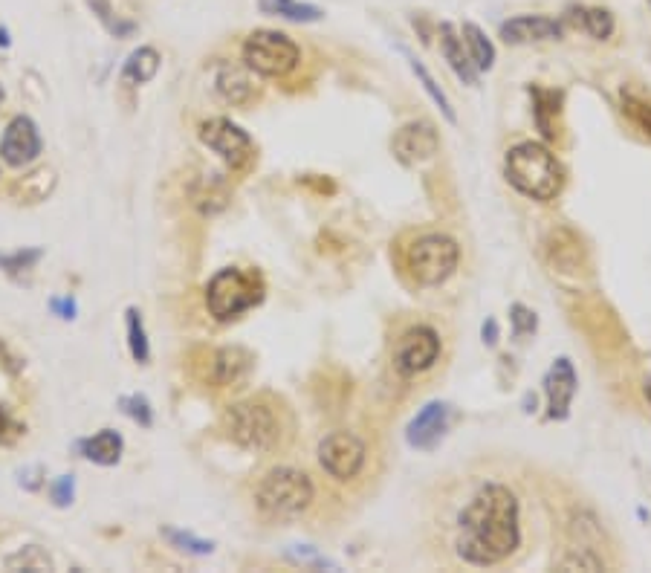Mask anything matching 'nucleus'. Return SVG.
Segmentation results:
<instances>
[{
	"mask_svg": "<svg viewBox=\"0 0 651 573\" xmlns=\"http://www.w3.org/2000/svg\"><path fill=\"white\" fill-rule=\"evenodd\" d=\"M521 545L516 492L504 484H484L458 513L455 553L466 565L492 568L510 559Z\"/></svg>",
	"mask_w": 651,
	"mask_h": 573,
	"instance_id": "1",
	"label": "nucleus"
},
{
	"mask_svg": "<svg viewBox=\"0 0 651 573\" xmlns=\"http://www.w3.org/2000/svg\"><path fill=\"white\" fill-rule=\"evenodd\" d=\"M223 429L229 440H235L241 449L267 455L284 443V417L281 409L267 397H252L244 403L229 406L223 414Z\"/></svg>",
	"mask_w": 651,
	"mask_h": 573,
	"instance_id": "2",
	"label": "nucleus"
},
{
	"mask_svg": "<svg viewBox=\"0 0 651 573\" xmlns=\"http://www.w3.org/2000/svg\"><path fill=\"white\" fill-rule=\"evenodd\" d=\"M507 180L530 200H553L565 186V168L539 142H518L507 151Z\"/></svg>",
	"mask_w": 651,
	"mask_h": 573,
	"instance_id": "3",
	"label": "nucleus"
},
{
	"mask_svg": "<svg viewBox=\"0 0 651 573\" xmlns=\"http://www.w3.org/2000/svg\"><path fill=\"white\" fill-rule=\"evenodd\" d=\"M313 495L316 490L307 472L293 466H278L261 478L255 490V507L267 521L284 524V521L301 519L310 510Z\"/></svg>",
	"mask_w": 651,
	"mask_h": 573,
	"instance_id": "4",
	"label": "nucleus"
},
{
	"mask_svg": "<svg viewBox=\"0 0 651 573\" xmlns=\"http://www.w3.org/2000/svg\"><path fill=\"white\" fill-rule=\"evenodd\" d=\"M264 278L241 267H226L206 287V307L215 322H232L264 301Z\"/></svg>",
	"mask_w": 651,
	"mask_h": 573,
	"instance_id": "5",
	"label": "nucleus"
},
{
	"mask_svg": "<svg viewBox=\"0 0 651 573\" xmlns=\"http://www.w3.org/2000/svg\"><path fill=\"white\" fill-rule=\"evenodd\" d=\"M458 261L461 246L440 232H426L414 238L406 249V270L420 287H440L458 270Z\"/></svg>",
	"mask_w": 651,
	"mask_h": 573,
	"instance_id": "6",
	"label": "nucleus"
},
{
	"mask_svg": "<svg viewBox=\"0 0 651 573\" xmlns=\"http://www.w3.org/2000/svg\"><path fill=\"white\" fill-rule=\"evenodd\" d=\"M244 61L249 70L267 79L290 76L301 61V50L296 41L275 29H255L244 41Z\"/></svg>",
	"mask_w": 651,
	"mask_h": 573,
	"instance_id": "7",
	"label": "nucleus"
},
{
	"mask_svg": "<svg viewBox=\"0 0 651 573\" xmlns=\"http://www.w3.org/2000/svg\"><path fill=\"white\" fill-rule=\"evenodd\" d=\"M368 461L365 440L353 432H330L319 443V464L336 481H353Z\"/></svg>",
	"mask_w": 651,
	"mask_h": 573,
	"instance_id": "8",
	"label": "nucleus"
},
{
	"mask_svg": "<svg viewBox=\"0 0 651 573\" xmlns=\"http://www.w3.org/2000/svg\"><path fill=\"white\" fill-rule=\"evenodd\" d=\"M440 356V336L429 325L408 328L394 345V371L400 377L426 374Z\"/></svg>",
	"mask_w": 651,
	"mask_h": 573,
	"instance_id": "9",
	"label": "nucleus"
},
{
	"mask_svg": "<svg viewBox=\"0 0 651 573\" xmlns=\"http://www.w3.org/2000/svg\"><path fill=\"white\" fill-rule=\"evenodd\" d=\"M200 139H203L206 148H212L217 157L226 165H232V168H244L255 154L252 137L246 134L241 125H235V122H229L223 116L203 122L200 125Z\"/></svg>",
	"mask_w": 651,
	"mask_h": 573,
	"instance_id": "10",
	"label": "nucleus"
},
{
	"mask_svg": "<svg viewBox=\"0 0 651 573\" xmlns=\"http://www.w3.org/2000/svg\"><path fill=\"white\" fill-rule=\"evenodd\" d=\"M391 151L403 165H420L432 160L440 151V137H437L432 122H426V119L408 122L391 139Z\"/></svg>",
	"mask_w": 651,
	"mask_h": 573,
	"instance_id": "11",
	"label": "nucleus"
},
{
	"mask_svg": "<svg viewBox=\"0 0 651 573\" xmlns=\"http://www.w3.org/2000/svg\"><path fill=\"white\" fill-rule=\"evenodd\" d=\"M41 154V134L38 125L29 116H15L0 139V157L3 163L12 168H24V165L35 163Z\"/></svg>",
	"mask_w": 651,
	"mask_h": 573,
	"instance_id": "12",
	"label": "nucleus"
},
{
	"mask_svg": "<svg viewBox=\"0 0 651 573\" xmlns=\"http://www.w3.org/2000/svg\"><path fill=\"white\" fill-rule=\"evenodd\" d=\"M449 423H452V406H449V403H440V400L426 403L423 409L417 411V417L408 423V446L429 452V449H434V446L443 440V435L449 432Z\"/></svg>",
	"mask_w": 651,
	"mask_h": 573,
	"instance_id": "13",
	"label": "nucleus"
},
{
	"mask_svg": "<svg viewBox=\"0 0 651 573\" xmlns=\"http://www.w3.org/2000/svg\"><path fill=\"white\" fill-rule=\"evenodd\" d=\"M544 394H547V417L568 420L570 403L576 397V371L568 356H559L544 374Z\"/></svg>",
	"mask_w": 651,
	"mask_h": 573,
	"instance_id": "14",
	"label": "nucleus"
},
{
	"mask_svg": "<svg viewBox=\"0 0 651 573\" xmlns=\"http://www.w3.org/2000/svg\"><path fill=\"white\" fill-rule=\"evenodd\" d=\"M252 354L244 348H217L206 356V380L217 388L238 385L249 377L252 371Z\"/></svg>",
	"mask_w": 651,
	"mask_h": 573,
	"instance_id": "15",
	"label": "nucleus"
},
{
	"mask_svg": "<svg viewBox=\"0 0 651 573\" xmlns=\"http://www.w3.org/2000/svg\"><path fill=\"white\" fill-rule=\"evenodd\" d=\"M565 35L562 21L547 18V15H518L501 24V38L507 44H533V41H556Z\"/></svg>",
	"mask_w": 651,
	"mask_h": 573,
	"instance_id": "16",
	"label": "nucleus"
},
{
	"mask_svg": "<svg viewBox=\"0 0 651 573\" xmlns=\"http://www.w3.org/2000/svg\"><path fill=\"white\" fill-rule=\"evenodd\" d=\"M440 50H443V58L449 61V67L455 70V76L461 82L478 84V70H475L469 53H463V38H458L452 24H440Z\"/></svg>",
	"mask_w": 651,
	"mask_h": 573,
	"instance_id": "17",
	"label": "nucleus"
},
{
	"mask_svg": "<svg viewBox=\"0 0 651 573\" xmlns=\"http://www.w3.org/2000/svg\"><path fill=\"white\" fill-rule=\"evenodd\" d=\"M122 435L119 432H113V429H102L99 435L87 437L79 443V449H82V455L90 461V464H99V466H113L119 464V458H122Z\"/></svg>",
	"mask_w": 651,
	"mask_h": 573,
	"instance_id": "18",
	"label": "nucleus"
},
{
	"mask_svg": "<svg viewBox=\"0 0 651 573\" xmlns=\"http://www.w3.org/2000/svg\"><path fill=\"white\" fill-rule=\"evenodd\" d=\"M568 21L573 27L585 29L591 38L605 41L614 35V15L608 9H597V6H570Z\"/></svg>",
	"mask_w": 651,
	"mask_h": 573,
	"instance_id": "19",
	"label": "nucleus"
},
{
	"mask_svg": "<svg viewBox=\"0 0 651 573\" xmlns=\"http://www.w3.org/2000/svg\"><path fill=\"white\" fill-rule=\"evenodd\" d=\"M217 93L229 102V105H246L252 96H255V87L249 82V76H246L241 67H235V64H223L220 67V73H217Z\"/></svg>",
	"mask_w": 651,
	"mask_h": 573,
	"instance_id": "20",
	"label": "nucleus"
},
{
	"mask_svg": "<svg viewBox=\"0 0 651 573\" xmlns=\"http://www.w3.org/2000/svg\"><path fill=\"white\" fill-rule=\"evenodd\" d=\"M258 9L264 15H275V18H287L296 24H316L325 18V12L313 3H301V0H258Z\"/></svg>",
	"mask_w": 651,
	"mask_h": 573,
	"instance_id": "21",
	"label": "nucleus"
},
{
	"mask_svg": "<svg viewBox=\"0 0 651 573\" xmlns=\"http://www.w3.org/2000/svg\"><path fill=\"white\" fill-rule=\"evenodd\" d=\"M160 73V53L154 47H139L128 55L122 67V82L125 84H148Z\"/></svg>",
	"mask_w": 651,
	"mask_h": 573,
	"instance_id": "22",
	"label": "nucleus"
},
{
	"mask_svg": "<svg viewBox=\"0 0 651 573\" xmlns=\"http://www.w3.org/2000/svg\"><path fill=\"white\" fill-rule=\"evenodd\" d=\"M461 35L463 44L469 47V58H472L475 70H478V73L492 70V64H495V47H492V41L487 38V32L478 27V24H463Z\"/></svg>",
	"mask_w": 651,
	"mask_h": 573,
	"instance_id": "23",
	"label": "nucleus"
},
{
	"mask_svg": "<svg viewBox=\"0 0 651 573\" xmlns=\"http://www.w3.org/2000/svg\"><path fill=\"white\" fill-rule=\"evenodd\" d=\"M533 99H536V125L542 131L544 139H556V122L550 116H559V102L562 96L556 90H542V87H530Z\"/></svg>",
	"mask_w": 651,
	"mask_h": 573,
	"instance_id": "24",
	"label": "nucleus"
},
{
	"mask_svg": "<svg viewBox=\"0 0 651 573\" xmlns=\"http://www.w3.org/2000/svg\"><path fill=\"white\" fill-rule=\"evenodd\" d=\"M403 55H406L408 67L414 70V76H417V79H420V84H423V90H426V93L432 96L434 105H437V108L443 110V116H446L449 122H458V116H455V110H452V105H449V99H446V93L440 90V84L434 82L432 73H429V70H426V67H423V64H420V61H417L414 55L408 53L406 47H403Z\"/></svg>",
	"mask_w": 651,
	"mask_h": 573,
	"instance_id": "25",
	"label": "nucleus"
},
{
	"mask_svg": "<svg viewBox=\"0 0 651 573\" xmlns=\"http://www.w3.org/2000/svg\"><path fill=\"white\" fill-rule=\"evenodd\" d=\"M6 568L9 571H53V559L41 550V547L29 545L24 547V550H18L15 556H9L6 559Z\"/></svg>",
	"mask_w": 651,
	"mask_h": 573,
	"instance_id": "26",
	"label": "nucleus"
},
{
	"mask_svg": "<svg viewBox=\"0 0 651 573\" xmlns=\"http://www.w3.org/2000/svg\"><path fill=\"white\" fill-rule=\"evenodd\" d=\"M55 186V171L53 168H38V171H32V174H27L15 189L24 191V197H27L29 203H35V200H44L50 191H53ZM12 189V191H15Z\"/></svg>",
	"mask_w": 651,
	"mask_h": 573,
	"instance_id": "27",
	"label": "nucleus"
},
{
	"mask_svg": "<svg viewBox=\"0 0 651 573\" xmlns=\"http://www.w3.org/2000/svg\"><path fill=\"white\" fill-rule=\"evenodd\" d=\"M128 348H131V356H134L139 365L148 362V356H151V348H148V333H145L142 316H139L136 307L128 310Z\"/></svg>",
	"mask_w": 651,
	"mask_h": 573,
	"instance_id": "28",
	"label": "nucleus"
},
{
	"mask_svg": "<svg viewBox=\"0 0 651 573\" xmlns=\"http://www.w3.org/2000/svg\"><path fill=\"white\" fill-rule=\"evenodd\" d=\"M559 568L562 571H602L605 568V562H602V556L594 553L591 547H573L568 556L559 562Z\"/></svg>",
	"mask_w": 651,
	"mask_h": 573,
	"instance_id": "29",
	"label": "nucleus"
},
{
	"mask_svg": "<svg viewBox=\"0 0 651 573\" xmlns=\"http://www.w3.org/2000/svg\"><path fill=\"white\" fill-rule=\"evenodd\" d=\"M623 113L646 137H651V102L628 93V96H623Z\"/></svg>",
	"mask_w": 651,
	"mask_h": 573,
	"instance_id": "30",
	"label": "nucleus"
},
{
	"mask_svg": "<svg viewBox=\"0 0 651 573\" xmlns=\"http://www.w3.org/2000/svg\"><path fill=\"white\" fill-rule=\"evenodd\" d=\"M119 409L125 411L134 423H139V426H151L154 423V411H151V403L142 397V394H128V397H122L119 400Z\"/></svg>",
	"mask_w": 651,
	"mask_h": 573,
	"instance_id": "31",
	"label": "nucleus"
},
{
	"mask_svg": "<svg viewBox=\"0 0 651 573\" xmlns=\"http://www.w3.org/2000/svg\"><path fill=\"white\" fill-rule=\"evenodd\" d=\"M163 536L174 547H180V550H186V553H194V556H209V553L215 550V545H212V542H206V539H197V536L183 533V530H163Z\"/></svg>",
	"mask_w": 651,
	"mask_h": 573,
	"instance_id": "32",
	"label": "nucleus"
},
{
	"mask_svg": "<svg viewBox=\"0 0 651 573\" xmlns=\"http://www.w3.org/2000/svg\"><path fill=\"white\" fill-rule=\"evenodd\" d=\"M87 6L93 9V15L108 27V32H113V35H128L131 29H134V24H119L116 18H113V9H110V0H87Z\"/></svg>",
	"mask_w": 651,
	"mask_h": 573,
	"instance_id": "33",
	"label": "nucleus"
},
{
	"mask_svg": "<svg viewBox=\"0 0 651 573\" xmlns=\"http://www.w3.org/2000/svg\"><path fill=\"white\" fill-rule=\"evenodd\" d=\"M510 322H513V333H516V336L536 333V328H539L536 313H533L530 307H524V304H513V307H510Z\"/></svg>",
	"mask_w": 651,
	"mask_h": 573,
	"instance_id": "34",
	"label": "nucleus"
},
{
	"mask_svg": "<svg viewBox=\"0 0 651 573\" xmlns=\"http://www.w3.org/2000/svg\"><path fill=\"white\" fill-rule=\"evenodd\" d=\"M41 258V249H18L15 255H0V270L6 273H21V270H29L35 261Z\"/></svg>",
	"mask_w": 651,
	"mask_h": 573,
	"instance_id": "35",
	"label": "nucleus"
},
{
	"mask_svg": "<svg viewBox=\"0 0 651 573\" xmlns=\"http://www.w3.org/2000/svg\"><path fill=\"white\" fill-rule=\"evenodd\" d=\"M73 495H76V481L73 475H58L50 487V498H53L55 507H70L73 504Z\"/></svg>",
	"mask_w": 651,
	"mask_h": 573,
	"instance_id": "36",
	"label": "nucleus"
},
{
	"mask_svg": "<svg viewBox=\"0 0 651 573\" xmlns=\"http://www.w3.org/2000/svg\"><path fill=\"white\" fill-rule=\"evenodd\" d=\"M53 310L61 316V319H73L76 316V301L70 299H55L53 301Z\"/></svg>",
	"mask_w": 651,
	"mask_h": 573,
	"instance_id": "37",
	"label": "nucleus"
},
{
	"mask_svg": "<svg viewBox=\"0 0 651 573\" xmlns=\"http://www.w3.org/2000/svg\"><path fill=\"white\" fill-rule=\"evenodd\" d=\"M484 342H487L489 348L498 342V322H495V319H487V322H484Z\"/></svg>",
	"mask_w": 651,
	"mask_h": 573,
	"instance_id": "38",
	"label": "nucleus"
},
{
	"mask_svg": "<svg viewBox=\"0 0 651 573\" xmlns=\"http://www.w3.org/2000/svg\"><path fill=\"white\" fill-rule=\"evenodd\" d=\"M643 394H646V400L651 403V368L649 374H646V380H643Z\"/></svg>",
	"mask_w": 651,
	"mask_h": 573,
	"instance_id": "39",
	"label": "nucleus"
},
{
	"mask_svg": "<svg viewBox=\"0 0 651 573\" xmlns=\"http://www.w3.org/2000/svg\"><path fill=\"white\" fill-rule=\"evenodd\" d=\"M0 102H3V90H0Z\"/></svg>",
	"mask_w": 651,
	"mask_h": 573,
	"instance_id": "40",
	"label": "nucleus"
}]
</instances>
